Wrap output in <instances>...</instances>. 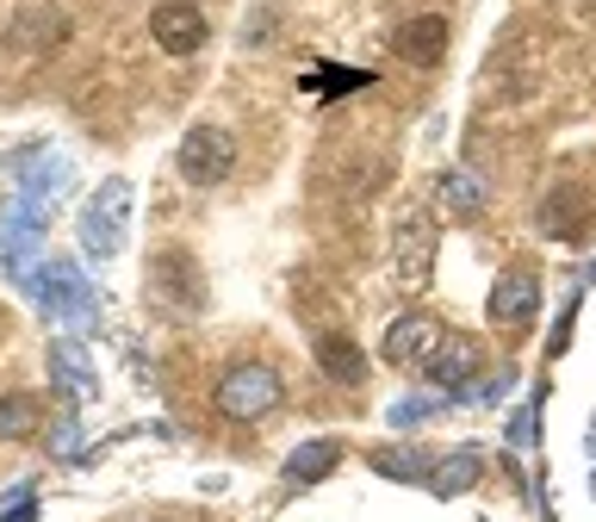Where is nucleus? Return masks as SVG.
Here are the masks:
<instances>
[{
  "instance_id": "f257e3e1",
  "label": "nucleus",
  "mask_w": 596,
  "mask_h": 522,
  "mask_svg": "<svg viewBox=\"0 0 596 522\" xmlns=\"http://www.w3.org/2000/svg\"><path fill=\"white\" fill-rule=\"evenodd\" d=\"M236 168V137L218 125H193L187 137H181V174H187L193 187H212V181H224V174Z\"/></svg>"
},
{
  "instance_id": "f03ea898",
  "label": "nucleus",
  "mask_w": 596,
  "mask_h": 522,
  "mask_svg": "<svg viewBox=\"0 0 596 522\" xmlns=\"http://www.w3.org/2000/svg\"><path fill=\"white\" fill-rule=\"evenodd\" d=\"M280 405V380H274V367H236L230 380L218 386V411L236 417V423H255Z\"/></svg>"
},
{
  "instance_id": "7ed1b4c3",
  "label": "nucleus",
  "mask_w": 596,
  "mask_h": 522,
  "mask_svg": "<svg viewBox=\"0 0 596 522\" xmlns=\"http://www.w3.org/2000/svg\"><path fill=\"white\" fill-rule=\"evenodd\" d=\"M150 38L168 57H193V50H205V13L193 0H162L156 13H150Z\"/></svg>"
},
{
  "instance_id": "20e7f679",
  "label": "nucleus",
  "mask_w": 596,
  "mask_h": 522,
  "mask_svg": "<svg viewBox=\"0 0 596 522\" xmlns=\"http://www.w3.org/2000/svg\"><path fill=\"white\" fill-rule=\"evenodd\" d=\"M435 274V218L429 212H410L398 224V280L404 286H429Z\"/></svg>"
},
{
  "instance_id": "39448f33",
  "label": "nucleus",
  "mask_w": 596,
  "mask_h": 522,
  "mask_svg": "<svg viewBox=\"0 0 596 522\" xmlns=\"http://www.w3.org/2000/svg\"><path fill=\"white\" fill-rule=\"evenodd\" d=\"M441 324L429 311H410V317H398L392 330H386V361H398V367H429V355L441 348Z\"/></svg>"
},
{
  "instance_id": "423d86ee",
  "label": "nucleus",
  "mask_w": 596,
  "mask_h": 522,
  "mask_svg": "<svg viewBox=\"0 0 596 522\" xmlns=\"http://www.w3.org/2000/svg\"><path fill=\"white\" fill-rule=\"evenodd\" d=\"M392 50L404 57V63H417V69H435L441 57H448V19L423 13V19H410V25H398Z\"/></svg>"
},
{
  "instance_id": "0eeeda50",
  "label": "nucleus",
  "mask_w": 596,
  "mask_h": 522,
  "mask_svg": "<svg viewBox=\"0 0 596 522\" xmlns=\"http://www.w3.org/2000/svg\"><path fill=\"white\" fill-rule=\"evenodd\" d=\"M541 231L559 243H578L590 231V193L584 187H553L547 206H541Z\"/></svg>"
},
{
  "instance_id": "6e6552de",
  "label": "nucleus",
  "mask_w": 596,
  "mask_h": 522,
  "mask_svg": "<svg viewBox=\"0 0 596 522\" xmlns=\"http://www.w3.org/2000/svg\"><path fill=\"white\" fill-rule=\"evenodd\" d=\"M472 373H479V342H466V336H441V348L429 355V380L448 386V392H460Z\"/></svg>"
},
{
  "instance_id": "1a4fd4ad",
  "label": "nucleus",
  "mask_w": 596,
  "mask_h": 522,
  "mask_svg": "<svg viewBox=\"0 0 596 522\" xmlns=\"http://www.w3.org/2000/svg\"><path fill=\"white\" fill-rule=\"evenodd\" d=\"M534 311H541L534 274H503V280L491 286V317H497V324H528Z\"/></svg>"
},
{
  "instance_id": "9d476101",
  "label": "nucleus",
  "mask_w": 596,
  "mask_h": 522,
  "mask_svg": "<svg viewBox=\"0 0 596 522\" xmlns=\"http://www.w3.org/2000/svg\"><path fill=\"white\" fill-rule=\"evenodd\" d=\"M317 367H323L330 380H342V386H361L367 380V355L348 342L342 330H323V336H317Z\"/></svg>"
},
{
  "instance_id": "9b49d317",
  "label": "nucleus",
  "mask_w": 596,
  "mask_h": 522,
  "mask_svg": "<svg viewBox=\"0 0 596 522\" xmlns=\"http://www.w3.org/2000/svg\"><path fill=\"white\" fill-rule=\"evenodd\" d=\"M119 218H125V181H112L106 199H94V212H88V249L94 255L119 249Z\"/></svg>"
},
{
  "instance_id": "f8f14e48",
  "label": "nucleus",
  "mask_w": 596,
  "mask_h": 522,
  "mask_svg": "<svg viewBox=\"0 0 596 522\" xmlns=\"http://www.w3.org/2000/svg\"><path fill=\"white\" fill-rule=\"evenodd\" d=\"M336 460H342L336 442H305L292 460H286V479H292V485H317L323 473H336Z\"/></svg>"
},
{
  "instance_id": "ddd939ff",
  "label": "nucleus",
  "mask_w": 596,
  "mask_h": 522,
  "mask_svg": "<svg viewBox=\"0 0 596 522\" xmlns=\"http://www.w3.org/2000/svg\"><path fill=\"white\" fill-rule=\"evenodd\" d=\"M38 398H25V392H13V398H0V436H7V442H19V436H32L38 429Z\"/></svg>"
},
{
  "instance_id": "4468645a",
  "label": "nucleus",
  "mask_w": 596,
  "mask_h": 522,
  "mask_svg": "<svg viewBox=\"0 0 596 522\" xmlns=\"http://www.w3.org/2000/svg\"><path fill=\"white\" fill-rule=\"evenodd\" d=\"M429 485H435L441 498H454V491H472V485H479V454H454V460H441Z\"/></svg>"
},
{
  "instance_id": "2eb2a0df",
  "label": "nucleus",
  "mask_w": 596,
  "mask_h": 522,
  "mask_svg": "<svg viewBox=\"0 0 596 522\" xmlns=\"http://www.w3.org/2000/svg\"><path fill=\"white\" fill-rule=\"evenodd\" d=\"M441 199L454 218H472L479 212V187H472V174H441Z\"/></svg>"
},
{
  "instance_id": "dca6fc26",
  "label": "nucleus",
  "mask_w": 596,
  "mask_h": 522,
  "mask_svg": "<svg viewBox=\"0 0 596 522\" xmlns=\"http://www.w3.org/2000/svg\"><path fill=\"white\" fill-rule=\"evenodd\" d=\"M50 367H56V373H69L75 398H88V361H81V348H75V342H56V348H50Z\"/></svg>"
},
{
  "instance_id": "f3484780",
  "label": "nucleus",
  "mask_w": 596,
  "mask_h": 522,
  "mask_svg": "<svg viewBox=\"0 0 596 522\" xmlns=\"http://www.w3.org/2000/svg\"><path fill=\"white\" fill-rule=\"evenodd\" d=\"M373 467H379V473H392V479H423V473H429V460H417V454H392V448H379Z\"/></svg>"
},
{
  "instance_id": "a211bd4d",
  "label": "nucleus",
  "mask_w": 596,
  "mask_h": 522,
  "mask_svg": "<svg viewBox=\"0 0 596 522\" xmlns=\"http://www.w3.org/2000/svg\"><path fill=\"white\" fill-rule=\"evenodd\" d=\"M367 69H354V75H348V69H323V75L311 81V88H323V94H348V88H367Z\"/></svg>"
},
{
  "instance_id": "6ab92c4d",
  "label": "nucleus",
  "mask_w": 596,
  "mask_h": 522,
  "mask_svg": "<svg viewBox=\"0 0 596 522\" xmlns=\"http://www.w3.org/2000/svg\"><path fill=\"white\" fill-rule=\"evenodd\" d=\"M510 442H516V448H528V442H534V411H522L516 423H510Z\"/></svg>"
},
{
  "instance_id": "aec40b11",
  "label": "nucleus",
  "mask_w": 596,
  "mask_h": 522,
  "mask_svg": "<svg viewBox=\"0 0 596 522\" xmlns=\"http://www.w3.org/2000/svg\"><path fill=\"white\" fill-rule=\"evenodd\" d=\"M429 411H435V405H429V398H417V405H398L392 423H417V417H429Z\"/></svg>"
},
{
  "instance_id": "412c9836",
  "label": "nucleus",
  "mask_w": 596,
  "mask_h": 522,
  "mask_svg": "<svg viewBox=\"0 0 596 522\" xmlns=\"http://www.w3.org/2000/svg\"><path fill=\"white\" fill-rule=\"evenodd\" d=\"M32 516H38V510H32V504H19V510H13V516H0V522H32Z\"/></svg>"
}]
</instances>
